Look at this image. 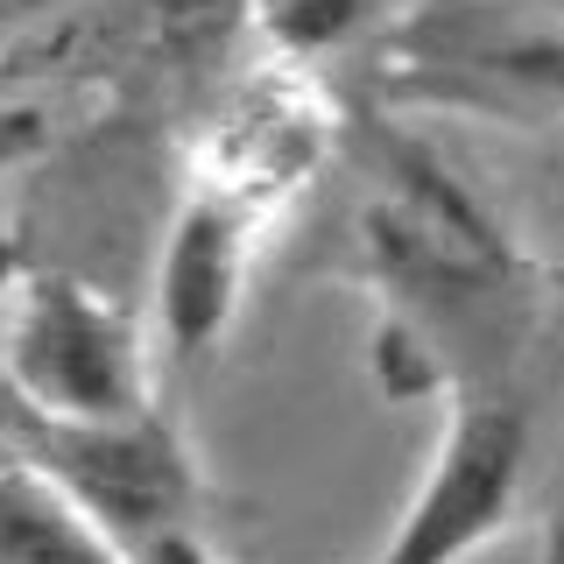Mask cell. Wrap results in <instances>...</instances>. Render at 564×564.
I'll use <instances>...</instances> for the list:
<instances>
[{"mask_svg":"<svg viewBox=\"0 0 564 564\" xmlns=\"http://www.w3.org/2000/svg\"><path fill=\"white\" fill-rule=\"evenodd\" d=\"M0 445L78 501L134 564L176 536H205V473L163 402L113 423H50L0 402Z\"/></svg>","mask_w":564,"mask_h":564,"instance_id":"4","label":"cell"},{"mask_svg":"<svg viewBox=\"0 0 564 564\" xmlns=\"http://www.w3.org/2000/svg\"><path fill=\"white\" fill-rule=\"evenodd\" d=\"M0 564H134L22 458H0Z\"/></svg>","mask_w":564,"mask_h":564,"instance_id":"8","label":"cell"},{"mask_svg":"<svg viewBox=\"0 0 564 564\" xmlns=\"http://www.w3.org/2000/svg\"><path fill=\"white\" fill-rule=\"evenodd\" d=\"M543 290L564 296V254H557V261H543Z\"/></svg>","mask_w":564,"mask_h":564,"instance_id":"14","label":"cell"},{"mask_svg":"<svg viewBox=\"0 0 564 564\" xmlns=\"http://www.w3.org/2000/svg\"><path fill=\"white\" fill-rule=\"evenodd\" d=\"M0 458H8V445H0Z\"/></svg>","mask_w":564,"mask_h":564,"instance_id":"15","label":"cell"},{"mask_svg":"<svg viewBox=\"0 0 564 564\" xmlns=\"http://www.w3.org/2000/svg\"><path fill=\"white\" fill-rule=\"evenodd\" d=\"M381 93L395 106L564 134V8L416 0L381 50Z\"/></svg>","mask_w":564,"mask_h":564,"instance_id":"2","label":"cell"},{"mask_svg":"<svg viewBox=\"0 0 564 564\" xmlns=\"http://www.w3.org/2000/svg\"><path fill=\"white\" fill-rule=\"evenodd\" d=\"M50 8H57V0H0V43H8L14 29H29L35 14H50Z\"/></svg>","mask_w":564,"mask_h":564,"instance_id":"12","label":"cell"},{"mask_svg":"<svg viewBox=\"0 0 564 564\" xmlns=\"http://www.w3.org/2000/svg\"><path fill=\"white\" fill-rule=\"evenodd\" d=\"M141 564H219V551H212L205 536H176V543H163V551H149Z\"/></svg>","mask_w":564,"mask_h":564,"instance_id":"11","label":"cell"},{"mask_svg":"<svg viewBox=\"0 0 564 564\" xmlns=\"http://www.w3.org/2000/svg\"><path fill=\"white\" fill-rule=\"evenodd\" d=\"M43 141H50L43 106H0V184H8L29 155H43Z\"/></svg>","mask_w":564,"mask_h":564,"instance_id":"10","label":"cell"},{"mask_svg":"<svg viewBox=\"0 0 564 564\" xmlns=\"http://www.w3.org/2000/svg\"><path fill=\"white\" fill-rule=\"evenodd\" d=\"M346 113L304 64H254L247 78L226 85L219 106L184 141V184H212L261 212H290V198L339 155Z\"/></svg>","mask_w":564,"mask_h":564,"instance_id":"6","label":"cell"},{"mask_svg":"<svg viewBox=\"0 0 564 564\" xmlns=\"http://www.w3.org/2000/svg\"><path fill=\"white\" fill-rule=\"evenodd\" d=\"M536 564H564V516L543 529V551H536Z\"/></svg>","mask_w":564,"mask_h":564,"instance_id":"13","label":"cell"},{"mask_svg":"<svg viewBox=\"0 0 564 564\" xmlns=\"http://www.w3.org/2000/svg\"><path fill=\"white\" fill-rule=\"evenodd\" d=\"M352 269L375 296V375L388 402L516 388L543 269L480 191L395 120L352 134Z\"/></svg>","mask_w":564,"mask_h":564,"instance_id":"1","label":"cell"},{"mask_svg":"<svg viewBox=\"0 0 564 564\" xmlns=\"http://www.w3.org/2000/svg\"><path fill=\"white\" fill-rule=\"evenodd\" d=\"M410 8L416 0H254V29L269 43V57L317 70V64L339 57V50L367 43L381 22L395 35Z\"/></svg>","mask_w":564,"mask_h":564,"instance_id":"9","label":"cell"},{"mask_svg":"<svg viewBox=\"0 0 564 564\" xmlns=\"http://www.w3.org/2000/svg\"><path fill=\"white\" fill-rule=\"evenodd\" d=\"M529 452H536V423L516 388H487V395H452L445 431L431 445V466L388 529L375 564H466L480 557L522 508L529 487Z\"/></svg>","mask_w":564,"mask_h":564,"instance_id":"5","label":"cell"},{"mask_svg":"<svg viewBox=\"0 0 564 564\" xmlns=\"http://www.w3.org/2000/svg\"><path fill=\"white\" fill-rule=\"evenodd\" d=\"M0 402L50 423H113L155 410L149 325L64 269L0 275Z\"/></svg>","mask_w":564,"mask_h":564,"instance_id":"3","label":"cell"},{"mask_svg":"<svg viewBox=\"0 0 564 564\" xmlns=\"http://www.w3.org/2000/svg\"><path fill=\"white\" fill-rule=\"evenodd\" d=\"M269 234L275 212L247 205L234 191L184 184V198L163 226V254H155V332L176 360H212L234 339L247 275H254Z\"/></svg>","mask_w":564,"mask_h":564,"instance_id":"7","label":"cell"}]
</instances>
